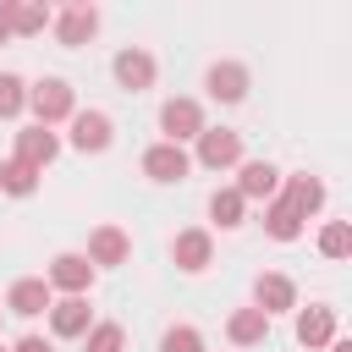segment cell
<instances>
[{
  "mask_svg": "<svg viewBox=\"0 0 352 352\" xmlns=\"http://www.w3.org/2000/svg\"><path fill=\"white\" fill-rule=\"evenodd\" d=\"M28 116H33V126H66L72 116H77V88L66 82V77H38V82H28Z\"/></svg>",
  "mask_w": 352,
  "mask_h": 352,
  "instance_id": "obj_1",
  "label": "cell"
},
{
  "mask_svg": "<svg viewBox=\"0 0 352 352\" xmlns=\"http://www.w3.org/2000/svg\"><path fill=\"white\" fill-rule=\"evenodd\" d=\"M192 165H204V170H236L242 160H248V143H242V132L236 126H204L198 138H192Z\"/></svg>",
  "mask_w": 352,
  "mask_h": 352,
  "instance_id": "obj_2",
  "label": "cell"
},
{
  "mask_svg": "<svg viewBox=\"0 0 352 352\" xmlns=\"http://www.w3.org/2000/svg\"><path fill=\"white\" fill-rule=\"evenodd\" d=\"M204 126H209L204 99H192V94H170V99L160 104V143H182V148H187Z\"/></svg>",
  "mask_w": 352,
  "mask_h": 352,
  "instance_id": "obj_3",
  "label": "cell"
},
{
  "mask_svg": "<svg viewBox=\"0 0 352 352\" xmlns=\"http://www.w3.org/2000/svg\"><path fill=\"white\" fill-rule=\"evenodd\" d=\"M110 77H116L121 94H148V88L160 82V60H154V50H143V44H121V50L110 55Z\"/></svg>",
  "mask_w": 352,
  "mask_h": 352,
  "instance_id": "obj_4",
  "label": "cell"
},
{
  "mask_svg": "<svg viewBox=\"0 0 352 352\" xmlns=\"http://www.w3.org/2000/svg\"><path fill=\"white\" fill-rule=\"evenodd\" d=\"M60 143L77 148V154H104V148L116 143V121H110L104 110H94V104H88V110L77 104V116L66 121V138H60Z\"/></svg>",
  "mask_w": 352,
  "mask_h": 352,
  "instance_id": "obj_5",
  "label": "cell"
},
{
  "mask_svg": "<svg viewBox=\"0 0 352 352\" xmlns=\"http://www.w3.org/2000/svg\"><path fill=\"white\" fill-rule=\"evenodd\" d=\"M94 275H99V270H94L77 248H66V253H55V258L44 264V286L60 292V297H88V292H94Z\"/></svg>",
  "mask_w": 352,
  "mask_h": 352,
  "instance_id": "obj_6",
  "label": "cell"
},
{
  "mask_svg": "<svg viewBox=\"0 0 352 352\" xmlns=\"http://www.w3.org/2000/svg\"><path fill=\"white\" fill-rule=\"evenodd\" d=\"M60 148H66V143H60V132H50V126H33V121H28L22 132H11V160H22V165L38 170V176L60 160Z\"/></svg>",
  "mask_w": 352,
  "mask_h": 352,
  "instance_id": "obj_7",
  "label": "cell"
},
{
  "mask_svg": "<svg viewBox=\"0 0 352 352\" xmlns=\"http://www.w3.org/2000/svg\"><path fill=\"white\" fill-rule=\"evenodd\" d=\"M82 258H88L94 270H121V264H132V231H126V226H116V220L94 226V231H88Z\"/></svg>",
  "mask_w": 352,
  "mask_h": 352,
  "instance_id": "obj_8",
  "label": "cell"
},
{
  "mask_svg": "<svg viewBox=\"0 0 352 352\" xmlns=\"http://www.w3.org/2000/svg\"><path fill=\"white\" fill-rule=\"evenodd\" d=\"M50 33H55V44H60V50H82V44L99 33V6H88V0L60 6V11L50 16Z\"/></svg>",
  "mask_w": 352,
  "mask_h": 352,
  "instance_id": "obj_9",
  "label": "cell"
},
{
  "mask_svg": "<svg viewBox=\"0 0 352 352\" xmlns=\"http://www.w3.org/2000/svg\"><path fill=\"white\" fill-rule=\"evenodd\" d=\"M248 88H253V72H248V60H209V72H204V94L214 99V104H242L248 99Z\"/></svg>",
  "mask_w": 352,
  "mask_h": 352,
  "instance_id": "obj_10",
  "label": "cell"
},
{
  "mask_svg": "<svg viewBox=\"0 0 352 352\" xmlns=\"http://www.w3.org/2000/svg\"><path fill=\"white\" fill-rule=\"evenodd\" d=\"M138 165H143V176H148L154 187H176V182L192 176V154H187L182 143H148Z\"/></svg>",
  "mask_w": 352,
  "mask_h": 352,
  "instance_id": "obj_11",
  "label": "cell"
},
{
  "mask_svg": "<svg viewBox=\"0 0 352 352\" xmlns=\"http://www.w3.org/2000/svg\"><path fill=\"white\" fill-rule=\"evenodd\" d=\"M170 264H176L182 275H204V270L214 264V231H209V226H182V231L170 236Z\"/></svg>",
  "mask_w": 352,
  "mask_h": 352,
  "instance_id": "obj_12",
  "label": "cell"
},
{
  "mask_svg": "<svg viewBox=\"0 0 352 352\" xmlns=\"http://www.w3.org/2000/svg\"><path fill=\"white\" fill-rule=\"evenodd\" d=\"M280 176H286V170H280L275 160H253V154H248V160L236 165V182H231V187L242 192V204H270V198L280 192Z\"/></svg>",
  "mask_w": 352,
  "mask_h": 352,
  "instance_id": "obj_13",
  "label": "cell"
},
{
  "mask_svg": "<svg viewBox=\"0 0 352 352\" xmlns=\"http://www.w3.org/2000/svg\"><path fill=\"white\" fill-rule=\"evenodd\" d=\"M253 308H258L264 319L302 308V302H297V280H292V275H280V270H258V275H253Z\"/></svg>",
  "mask_w": 352,
  "mask_h": 352,
  "instance_id": "obj_14",
  "label": "cell"
},
{
  "mask_svg": "<svg viewBox=\"0 0 352 352\" xmlns=\"http://www.w3.org/2000/svg\"><path fill=\"white\" fill-rule=\"evenodd\" d=\"M297 319H292V336H297V346H308V352H324L341 330H336V308L330 302H308V308H292Z\"/></svg>",
  "mask_w": 352,
  "mask_h": 352,
  "instance_id": "obj_15",
  "label": "cell"
},
{
  "mask_svg": "<svg viewBox=\"0 0 352 352\" xmlns=\"http://www.w3.org/2000/svg\"><path fill=\"white\" fill-rule=\"evenodd\" d=\"M50 302H55V292L44 286V275H16L11 286H6V314H16V319H38V314H50Z\"/></svg>",
  "mask_w": 352,
  "mask_h": 352,
  "instance_id": "obj_16",
  "label": "cell"
},
{
  "mask_svg": "<svg viewBox=\"0 0 352 352\" xmlns=\"http://www.w3.org/2000/svg\"><path fill=\"white\" fill-rule=\"evenodd\" d=\"M44 319H50V336H55V341H82V336L94 330V308H88V297H55Z\"/></svg>",
  "mask_w": 352,
  "mask_h": 352,
  "instance_id": "obj_17",
  "label": "cell"
},
{
  "mask_svg": "<svg viewBox=\"0 0 352 352\" xmlns=\"http://www.w3.org/2000/svg\"><path fill=\"white\" fill-rule=\"evenodd\" d=\"M275 198H286L302 220H314V214L324 209L330 192H324V176H314V170H292V176H280V192H275Z\"/></svg>",
  "mask_w": 352,
  "mask_h": 352,
  "instance_id": "obj_18",
  "label": "cell"
},
{
  "mask_svg": "<svg viewBox=\"0 0 352 352\" xmlns=\"http://www.w3.org/2000/svg\"><path fill=\"white\" fill-rule=\"evenodd\" d=\"M226 341L236 346V352H253V346H264L270 341V319L248 302V308H231L226 314Z\"/></svg>",
  "mask_w": 352,
  "mask_h": 352,
  "instance_id": "obj_19",
  "label": "cell"
},
{
  "mask_svg": "<svg viewBox=\"0 0 352 352\" xmlns=\"http://www.w3.org/2000/svg\"><path fill=\"white\" fill-rule=\"evenodd\" d=\"M6 16H11V38H38L55 16V6H38V0H6Z\"/></svg>",
  "mask_w": 352,
  "mask_h": 352,
  "instance_id": "obj_20",
  "label": "cell"
},
{
  "mask_svg": "<svg viewBox=\"0 0 352 352\" xmlns=\"http://www.w3.org/2000/svg\"><path fill=\"white\" fill-rule=\"evenodd\" d=\"M302 226H308V220H302L286 198H270V204H264V236H270V242H297Z\"/></svg>",
  "mask_w": 352,
  "mask_h": 352,
  "instance_id": "obj_21",
  "label": "cell"
},
{
  "mask_svg": "<svg viewBox=\"0 0 352 352\" xmlns=\"http://www.w3.org/2000/svg\"><path fill=\"white\" fill-rule=\"evenodd\" d=\"M209 226H220V231L248 226V204H242L236 187H214V192H209Z\"/></svg>",
  "mask_w": 352,
  "mask_h": 352,
  "instance_id": "obj_22",
  "label": "cell"
},
{
  "mask_svg": "<svg viewBox=\"0 0 352 352\" xmlns=\"http://www.w3.org/2000/svg\"><path fill=\"white\" fill-rule=\"evenodd\" d=\"M319 253L330 264H346L352 258V220H324L319 226Z\"/></svg>",
  "mask_w": 352,
  "mask_h": 352,
  "instance_id": "obj_23",
  "label": "cell"
},
{
  "mask_svg": "<svg viewBox=\"0 0 352 352\" xmlns=\"http://www.w3.org/2000/svg\"><path fill=\"white\" fill-rule=\"evenodd\" d=\"M0 192L6 198H33L38 192V170H28L22 160H0Z\"/></svg>",
  "mask_w": 352,
  "mask_h": 352,
  "instance_id": "obj_24",
  "label": "cell"
},
{
  "mask_svg": "<svg viewBox=\"0 0 352 352\" xmlns=\"http://www.w3.org/2000/svg\"><path fill=\"white\" fill-rule=\"evenodd\" d=\"M22 110H28V77L0 72V121H16Z\"/></svg>",
  "mask_w": 352,
  "mask_h": 352,
  "instance_id": "obj_25",
  "label": "cell"
},
{
  "mask_svg": "<svg viewBox=\"0 0 352 352\" xmlns=\"http://www.w3.org/2000/svg\"><path fill=\"white\" fill-rule=\"evenodd\" d=\"M82 352H126V330L116 319H94V330L82 336Z\"/></svg>",
  "mask_w": 352,
  "mask_h": 352,
  "instance_id": "obj_26",
  "label": "cell"
},
{
  "mask_svg": "<svg viewBox=\"0 0 352 352\" xmlns=\"http://www.w3.org/2000/svg\"><path fill=\"white\" fill-rule=\"evenodd\" d=\"M160 352H209V346H204V330L198 324H170L160 336Z\"/></svg>",
  "mask_w": 352,
  "mask_h": 352,
  "instance_id": "obj_27",
  "label": "cell"
},
{
  "mask_svg": "<svg viewBox=\"0 0 352 352\" xmlns=\"http://www.w3.org/2000/svg\"><path fill=\"white\" fill-rule=\"evenodd\" d=\"M6 352H55V346H50L44 336H33V330H28V336H16V341H11Z\"/></svg>",
  "mask_w": 352,
  "mask_h": 352,
  "instance_id": "obj_28",
  "label": "cell"
},
{
  "mask_svg": "<svg viewBox=\"0 0 352 352\" xmlns=\"http://www.w3.org/2000/svg\"><path fill=\"white\" fill-rule=\"evenodd\" d=\"M11 38V16H6V0H0V44Z\"/></svg>",
  "mask_w": 352,
  "mask_h": 352,
  "instance_id": "obj_29",
  "label": "cell"
},
{
  "mask_svg": "<svg viewBox=\"0 0 352 352\" xmlns=\"http://www.w3.org/2000/svg\"><path fill=\"white\" fill-rule=\"evenodd\" d=\"M324 352H352V341H346V336H336V341H330Z\"/></svg>",
  "mask_w": 352,
  "mask_h": 352,
  "instance_id": "obj_30",
  "label": "cell"
},
{
  "mask_svg": "<svg viewBox=\"0 0 352 352\" xmlns=\"http://www.w3.org/2000/svg\"><path fill=\"white\" fill-rule=\"evenodd\" d=\"M0 319H6V308H0Z\"/></svg>",
  "mask_w": 352,
  "mask_h": 352,
  "instance_id": "obj_31",
  "label": "cell"
},
{
  "mask_svg": "<svg viewBox=\"0 0 352 352\" xmlns=\"http://www.w3.org/2000/svg\"><path fill=\"white\" fill-rule=\"evenodd\" d=\"M0 352H6V346H0Z\"/></svg>",
  "mask_w": 352,
  "mask_h": 352,
  "instance_id": "obj_32",
  "label": "cell"
}]
</instances>
